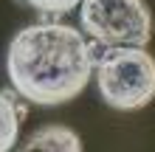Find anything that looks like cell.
<instances>
[{"label": "cell", "mask_w": 155, "mask_h": 152, "mask_svg": "<svg viewBox=\"0 0 155 152\" xmlns=\"http://www.w3.org/2000/svg\"><path fill=\"white\" fill-rule=\"evenodd\" d=\"M93 45L68 23H34L12 37L6 73L14 93L31 104L57 107L87 87L93 76Z\"/></svg>", "instance_id": "1"}, {"label": "cell", "mask_w": 155, "mask_h": 152, "mask_svg": "<svg viewBox=\"0 0 155 152\" xmlns=\"http://www.w3.org/2000/svg\"><path fill=\"white\" fill-rule=\"evenodd\" d=\"M17 152H82V138L65 124H45L34 130Z\"/></svg>", "instance_id": "4"}, {"label": "cell", "mask_w": 155, "mask_h": 152, "mask_svg": "<svg viewBox=\"0 0 155 152\" xmlns=\"http://www.w3.org/2000/svg\"><path fill=\"white\" fill-rule=\"evenodd\" d=\"M79 23L102 48H147L152 40V14L144 0H82Z\"/></svg>", "instance_id": "3"}, {"label": "cell", "mask_w": 155, "mask_h": 152, "mask_svg": "<svg viewBox=\"0 0 155 152\" xmlns=\"http://www.w3.org/2000/svg\"><path fill=\"white\" fill-rule=\"evenodd\" d=\"M99 96L113 110H141L155 99V57L147 48H102L93 59Z\"/></svg>", "instance_id": "2"}, {"label": "cell", "mask_w": 155, "mask_h": 152, "mask_svg": "<svg viewBox=\"0 0 155 152\" xmlns=\"http://www.w3.org/2000/svg\"><path fill=\"white\" fill-rule=\"evenodd\" d=\"M31 8H37L40 14H48V17H62L68 11H74V8L82 3V0H25Z\"/></svg>", "instance_id": "6"}, {"label": "cell", "mask_w": 155, "mask_h": 152, "mask_svg": "<svg viewBox=\"0 0 155 152\" xmlns=\"http://www.w3.org/2000/svg\"><path fill=\"white\" fill-rule=\"evenodd\" d=\"M25 115V104L14 99V93L0 90V152H12L20 135V118Z\"/></svg>", "instance_id": "5"}]
</instances>
